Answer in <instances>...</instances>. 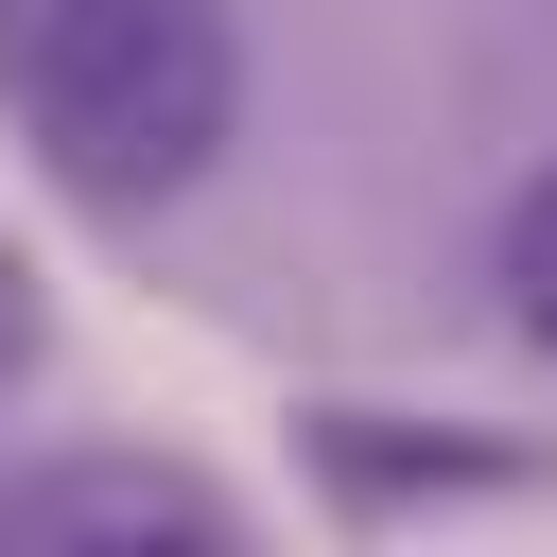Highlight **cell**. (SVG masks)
<instances>
[{
	"label": "cell",
	"mask_w": 557,
	"mask_h": 557,
	"mask_svg": "<svg viewBox=\"0 0 557 557\" xmlns=\"http://www.w3.org/2000/svg\"><path fill=\"white\" fill-rule=\"evenodd\" d=\"M0 540H35V557H70V540H174V557H226L244 540V487H209L191 453H52V470H17L0 487Z\"/></svg>",
	"instance_id": "obj_2"
},
{
	"label": "cell",
	"mask_w": 557,
	"mask_h": 557,
	"mask_svg": "<svg viewBox=\"0 0 557 557\" xmlns=\"http://www.w3.org/2000/svg\"><path fill=\"white\" fill-rule=\"evenodd\" d=\"M0 122L87 226H157L244 139L226 0H0Z\"/></svg>",
	"instance_id": "obj_1"
},
{
	"label": "cell",
	"mask_w": 557,
	"mask_h": 557,
	"mask_svg": "<svg viewBox=\"0 0 557 557\" xmlns=\"http://www.w3.org/2000/svg\"><path fill=\"white\" fill-rule=\"evenodd\" d=\"M487 278H505V331L557 366V157L505 191V226H487Z\"/></svg>",
	"instance_id": "obj_4"
},
{
	"label": "cell",
	"mask_w": 557,
	"mask_h": 557,
	"mask_svg": "<svg viewBox=\"0 0 557 557\" xmlns=\"http://www.w3.org/2000/svg\"><path fill=\"white\" fill-rule=\"evenodd\" d=\"M35 366H52V278H35V244L0 226V400H35Z\"/></svg>",
	"instance_id": "obj_5"
},
{
	"label": "cell",
	"mask_w": 557,
	"mask_h": 557,
	"mask_svg": "<svg viewBox=\"0 0 557 557\" xmlns=\"http://www.w3.org/2000/svg\"><path fill=\"white\" fill-rule=\"evenodd\" d=\"M331 522H400V505H487V487H540V453L505 435H435V418H383V400H313L296 418Z\"/></svg>",
	"instance_id": "obj_3"
}]
</instances>
